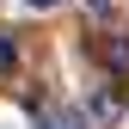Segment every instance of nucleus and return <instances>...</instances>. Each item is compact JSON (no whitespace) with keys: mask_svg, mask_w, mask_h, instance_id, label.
I'll return each mask as SVG.
<instances>
[{"mask_svg":"<svg viewBox=\"0 0 129 129\" xmlns=\"http://www.w3.org/2000/svg\"><path fill=\"white\" fill-rule=\"evenodd\" d=\"M105 61H111V74H129V37H111L105 43Z\"/></svg>","mask_w":129,"mask_h":129,"instance_id":"obj_1","label":"nucleus"},{"mask_svg":"<svg viewBox=\"0 0 129 129\" xmlns=\"http://www.w3.org/2000/svg\"><path fill=\"white\" fill-rule=\"evenodd\" d=\"M12 68H19V43L0 31V74H12Z\"/></svg>","mask_w":129,"mask_h":129,"instance_id":"obj_2","label":"nucleus"},{"mask_svg":"<svg viewBox=\"0 0 129 129\" xmlns=\"http://www.w3.org/2000/svg\"><path fill=\"white\" fill-rule=\"evenodd\" d=\"M31 6H37V12H49V6H55V0H31Z\"/></svg>","mask_w":129,"mask_h":129,"instance_id":"obj_3","label":"nucleus"}]
</instances>
